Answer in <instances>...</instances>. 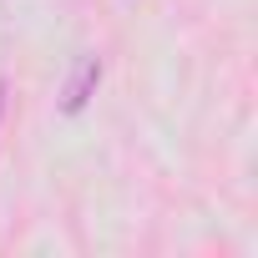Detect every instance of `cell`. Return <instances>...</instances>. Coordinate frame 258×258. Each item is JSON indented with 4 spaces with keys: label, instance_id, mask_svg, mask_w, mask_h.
<instances>
[{
    "label": "cell",
    "instance_id": "7a4b0ae2",
    "mask_svg": "<svg viewBox=\"0 0 258 258\" xmlns=\"http://www.w3.org/2000/svg\"><path fill=\"white\" fill-rule=\"evenodd\" d=\"M0 111H6V81H0Z\"/></svg>",
    "mask_w": 258,
    "mask_h": 258
},
{
    "label": "cell",
    "instance_id": "6da1fadb",
    "mask_svg": "<svg viewBox=\"0 0 258 258\" xmlns=\"http://www.w3.org/2000/svg\"><path fill=\"white\" fill-rule=\"evenodd\" d=\"M96 86H101V56H81L76 61V71L66 76V86H61V111L66 116H76L91 96H96Z\"/></svg>",
    "mask_w": 258,
    "mask_h": 258
}]
</instances>
